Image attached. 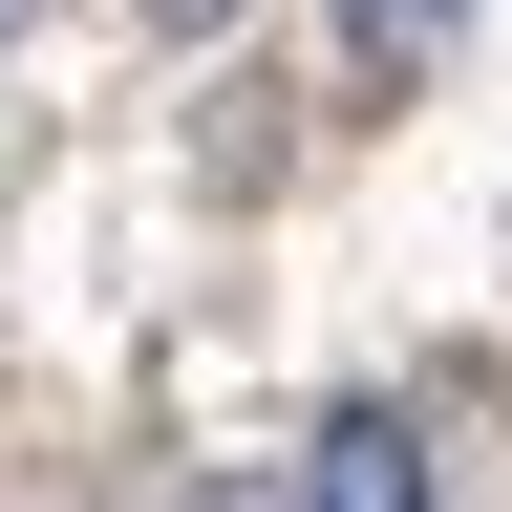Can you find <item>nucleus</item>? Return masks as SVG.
<instances>
[{
	"label": "nucleus",
	"instance_id": "f257e3e1",
	"mask_svg": "<svg viewBox=\"0 0 512 512\" xmlns=\"http://www.w3.org/2000/svg\"><path fill=\"white\" fill-rule=\"evenodd\" d=\"M299 512H427V448H406V406L299 427Z\"/></svg>",
	"mask_w": 512,
	"mask_h": 512
},
{
	"label": "nucleus",
	"instance_id": "f03ea898",
	"mask_svg": "<svg viewBox=\"0 0 512 512\" xmlns=\"http://www.w3.org/2000/svg\"><path fill=\"white\" fill-rule=\"evenodd\" d=\"M448 22H470V0H342V64H363V86H427Z\"/></svg>",
	"mask_w": 512,
	"mask_h": 512
},
{
	"label": "nucleus",
	"instance_id": "7ed1b4c3",
	"mask_svg": "<svg viewBox=\"0 0 512 512\" xmlns=\"http://www.w3.org/2000/svg\"><path fill=\"white\" fill-rule=\"evenodd\" d=\"M128 22H150V43H214V22H235V0H128Z\"/></svg>",
	"mask_w": 512,
	"mask_h": 512
},
{
	"label": "nucleus",
	"instance_id": "20e7f679",
	"mask_svg": "<svg viewBox=\"0 0 512 512\" xmlns=\"http://www.w3.org/2000/svg\"><path fill=\"white\" fill-rule=\"evenodd\" d=\"M0 22H43V0H0Z\"/></svg>",
	"mask_w": 512,
	"mask_h": 512
}]
</instances>
